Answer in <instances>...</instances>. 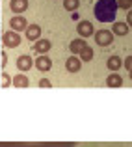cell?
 Masks as SVG:
<instances>
[{
    "label": "cell",
    "mask_w": 132,
    "mask_h": 147,
    "mask_svg": "<svg viewBox=\"0 0 132 147\" xmlns=\"http://www.w3.org/2000/svg\"><path fill=\"white\" fill-rule=\"evenodd\" d=\"M0 147H75V144H7L4 142Z\"/></svg>",
    "instance_id": "277c9868"
},
{
    "label": "cell",
    "mask_w": 132,
    "mask_h": 147,
    "mask_svg": "<svg viewBox=\"0 0 132 147\" xmlns=\"http://www.w3.org/2000/svg\"><path fill=\"white\" fill-rule=\"evenodd\" d=\"M117 4L121 9H127V11L132 9V0H117Z\"/></svg>",
    "instance_id": "ffe728a7"
},
{
    "label": "cell",
    "mask_w": 132,
    "mask_h": 147,
    "mask_svg": "<svg viewBox=\"0 0 132 147\" xmlns=\"http://www.w3.org/2000/svg\"><path fill=\"white\" fill-rule=\"evenodd\" d=\"M86 39L84 37H76V39H73L71 43H69V50H71V54H80L84 49H86Z\"/></svg>",
    "instance_id": "30bf717a"
},
{
    "label": "cell",
    "mask_w": 132,
    "mask_h": 147,
    "mask_svg": "<svg viewBox=\"0 0 132 147\" xmlns=\"http://www.w3.org/2000/svg\"><path fill=\"white\" fill-rule=\"evenodd\" d=\"M78 6H80V0H63V7L71 13L78 9Z\"/></svg>",
    "instance_id": "ac0fdd59"
},
{
    "label": "cell",
    "mask_w": 132,
    "mask_h": 147,
    "mask_svg": "<svg viewBox=\"0 0 132 147\" xmlns=\"http://www.w3.org/2000/svg\"><path fill=\"white\" fill-rule=\"evenodd\" d=\"M28 22H26V19L22 17V15H15V17L9 19V28L15 30V32H26V28H28Z\"/></svg>",
    "instance_id": "5b68a950"
},
{
    "label": "cell",
    "mask_w": 132,
    "mask_h": 147,
    "mask_svg": "<svg viewBox=\"0 0 132 147\" xmlns=\"http://www.w3.org/2000/svg\"><path fill=\"white\" fill-rule=\"evenodd\" d=\"M117 9H119L117 0H97L93 13H95V19L100 22H115Z\"/></svg>",
    "instance_id": "6da1fadb"
},
{
    "label": "cell",
    "mask_w": 132,
    "mask_h": 147,
    "mask_svg": "<svg viewBox=\"0 0 132 147\" xmlns=\"http://www.w3.org/2000/svg\"><path fill=\"white\" fill-rule=\"evenodd\" d=\"M6 63H7V54L2 52V67H6Z\"/></svg>",
    "instance_id": "d4e9b609"
},
{
    "label": "cell",
    "mask_w": 132,
    "mask_h": 147,
    "mask_svg": "<svg viewBox=\"0 0 132 147\" xmlns=\"http://www.w3.org/2000/svg\"><path fill=\"white\" fill-rule=\"evenodd\" d=\"M34 65H36V61L32 60V58L28 56V54H21V56L17 58V69L21 73H28L30 69L34 67Z\"/></svg>",
    "instance_id": "8992f818"
},
{
    "label": "cell",
    "mask_w": 132,
    "mask_h": 147,
    "mask_svg": "<svg viewBox=\"0 0 132 147\" xmlns=\"http://www.w3.org/2000/svg\"><path fill=\"white\" fill-rule=\"evenodd\" d=\"M123 67L127 69V71H132V56H129V58H125V65H123Z\"/></svg>",
    "instance_id": "603a6c76"
},
{
    "label": "cell",
    "mask_w": 132,
    "mask_h": 147,
    "mask_svg": "<svg viewBox=\"0 0 132 147\" xmlns=\"http://www.w3.org/2000/svg\"><path fill=\"white\" fill-rule=\"evenodd\" d=\"M80 60L86 61V63H88V61H91L93 60V49L91 47H86V49H84L82 52H80Z\"/></svg>",
    "instance_id": "d6986e66"
},
{
    "label": "cell",
    "mask_w": 132,
    "mask_h": 147,
    "mask_svg": "<svg viewBox=\"0 0 132 147\" xmlns=\"http://www.w3.org/2000/svg\"><path fill=\"white\" fill-rule=\"evenodd\" d=\"M127 24H129L130 28H132V9L129 11V13H127Z\"/></svg>",
    "instance_id": "cb8c5ba5"
},
{
    "label": "cell",
    "mask_w": 132,
    "mask_h": 147,
    "mask_svg": "<svg viewBox=\"0 0 132 147\" xmlns=\"http://www.w3.org/2000/svg\"><path fill=\"white\" fill-rule=\"evenodd\" d=\"M28 86H30V80L26 75L19 73V75L13 76V88H28Z\"/></svg>",
    "instance_id": "e0dca14e"
},
{
    "label": "cell",
    "mask_w": 132,
    "mask_h": 147,
    "mask_svg": "<svg viewBox=\"0 0 132 147\" xmlns=\"http://www.w3.org/2000/svg\"><path fill=\"white\" fill-rule=\"evenodd\" d=\"M93 37H95V43L99 47H110L114 43V32L112 30H99V32H95Z\"/></svg>",
    "instance_id": "3957f363"
},
{
    "label": "cell",
    "mask_w": 132,
    "mask_h": 147,
    "mask_svg": "<svg viewBox=\"0 0 132 147\" xmlns=\"http://www.w3.org/2000/svg\"><path fill=\"white\" fill-rule=\"evenodd\" d=\"M11 82H13V80L9 78V75H7V73H2V88H4V90H6V88H9Z\"/></svg>",
    "instance_id": "44dd1931"
},
{
    "label": "cell",
    "mask_w": 132,
    "mask_h": 147,
    "mask_svg": "<svg viewBox=\"0 0 132 147\" xmlns=\"http://www.w3.org/2000/svg\"><path fill=\"white\" fill-rule=\"evenodd\" d=\"M76 32H78L80 37H91V36H95L93 24L89 21H78V24H76Z\"/></svg>",
    "instance_id": "52a82bcc"
},
{
    "label": "cell",
    "mask_w": 132,
    "mask_h": 147,
    "mask_svg": "<svg viewBox=\"0 0 132 147\" xmlns=\"http://www.w3.org/2000/svg\"><path fill=\"white\" fill-rule=\"evenodd\" d=\"M123 65H125V61H123L121 58H117V56H110V58H108V61H106V67L110 69L112 73H117Z\"/></svg>",
    "instance_id": "4fadbf2b"
},
{
    "label": "cell",
    "mask_w": 132,
    "mask_h": 147,
    "mask_svg": "<svg viewBox=\"0 0 132 147\" xmlns=\"http://www.w3.org/2000/svg\"><path fill=\"white\" fill-rule=\"evenodd\" d=\"M26 7H28V0H9V9L17 15L24 13Z\"/></svg>",
    "instance_id": "8fae6325"
},
{
    "label": "cell",
    "mask_w": 132,
    "mask_h": 147,
    "mask_svg": "<svg viewBox=\"0 0 132 147\" xmlns=\"http://www.w3.org/2000/svg\"><path fill=\"white\" fill-rule=\"evenodd\" d=\"M80 67H82V60H80V58H76L75 54H71V58H67V60H65V69H67L69 73H78Z\"/></svg>",
    "instance_id": "9c48e42d"
},
{
    "label": "cell",
    "mask_w": 132,
    "mask_h": 147,
    "mask_svg": "<svg viewBox=\"0 0 132 147\" xmlns=\"http://www.w3.org/2000/svg\"><path fill=\"white\" fill-rule=\"evenodd\" d=\"M106 86L108 88H121L123 86V78L119 73H110L106 76Z\"/></svg>",
    "instance_id": "9a60e30c"
},
{
    "label": "cell",
    "mask_w": 132,
    "mask_h": 147,
    "mask_svg": "<svg viewBox=\"0 0 132 147\" xmlns=\"http://www.w3.org/2000/svg\"><path fill=\"white\" fill-rule=\"evenodd\" d=\"M50 67H52V60L46 54H41L39 58H36V69L37 71L46 73V71H50Z\"/></svg>",
    "instance_id": "ba28073f"
},
{
    "label": "cell",
    "mask_w": 132,
    "mask_h": 147,
    "mask_svg": "<svg viewBox=\"0 0 132 147\" xmlns=\"http://www.w3.org/2000/svg\"><path fill=\"white\" fill-rule=\"evenodd\" d=\"M39 88H52V82L48 78H41L39 80Z\"/></svg>",
    "instance_id": "7402d4cb"
},
{
    "label": "cell",
    "mask_w": 132,
    "mask_h": 147,
    "mask_svg": "<svg viewBox=\"0 0 132 147\" xmlns=\"http://www.w3.org/2000/svg\"><path fill=\"white\" fill-rule=\"evenodd\" d=\"M129 76H130V80H132V71H130V73H129Z\"/></svg>",
    "instance_id": "484cf974"
},
{
    "label": "cell",
    "mask_w": 132,
    "mask_h": 147,
    "mask_svg": "<svg viewBox=\"0 0 132 147\" xmlns=\"http://www.w3.org/2000/svg\"><path fill=\"white\" fill-rule=\"evenodd\" d=\"M41 37V26L39 24H30L26 28V39L30 41H37Z\"/></svg>",
    "instance_id": "5bb4252c"
},
{
    "label": "cell",
    "mask_w": 132,
    "mask_h": 147,
    "mask_svg": "<svg viewBox=\"0 0 132 147\" xmlns=\"http://www.w3.org/2000/svg\"><path fill=\"white\" fill-rule=\"evenodd\" d=\"M50 49H52V43H50L48 39H37L36 43H34V50H36L39 56L41 54H46Z\"/></svg>",
    "instance_id": "7c38bea8"
},
{
    "label": "cell",
    "mask_w": 132,
    "mask_h": 147,
    "mask_svg": "<svg viewBox=\"0 0 132 147\" xmlns=\"http://www.w3.org/2000/svg\"><path fill=\"white\" fill-rule=\"evenodd\" d=\"M112 32L115 36H127L129 34V24L127 22H121V21H115L114 26H112Z\"/></svg>",
    "instance_id": "2e32d148"
},
{
    "label": "cell",
    "mask_w": 132,
    "mask_h": 147,
    "mask_svg": "<svg viewBox=\"0 0 132 147\" xmlns=\"http://www.w3.org/2000/svg\"><path fill=\"white\" fill-rule=\"evenodd\" d=\"M2 45L6 49H15L21 45V36L15 30H7V32L2 34Z\"/></svg>",
    "instance_id": "7a4b0ae2"
}]
</instances>
